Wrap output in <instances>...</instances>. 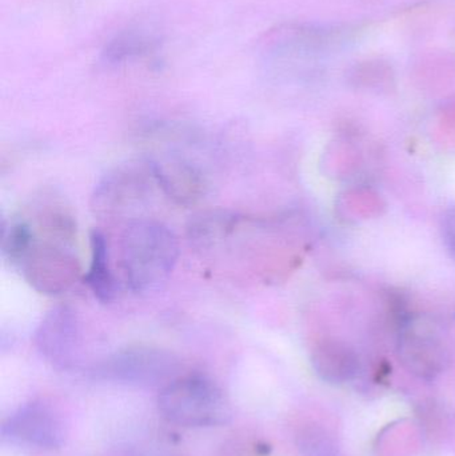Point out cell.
<instances>
[{"label": "cell", "instance_id": "cell-2", "mask_svg": "<svg viewBox=\"0 0 455 456\" xmlns=\"http://www.w3.org/2000/svg\"><path fill=\"white\" fill-rule=\"evenodd\" d=\"M160 414L182 428H215L232 417L222 388L202 374L179 375L162 387L158 398Z\"/></svg>", "mask_w": 455, "mask_h": 456}, {"label": "cell", "instance_id": "cell-11", "mask_svg": "<svg viewBox=\"0 0 455 456\" xmlns=\"http://www.w3.org/2000/svg\"><path fill=\"white\" fill-rule=\"evenodd\" d=\"M91 262L85 275V283L101 303L114 302L119 294V283L111 267L109 241L101 230L91 231Z\"/></svg>", "mask_w": 455, "mask_h": 456}, {"label": "cell", "instance_id": "cell-12", "mask_svg": "<svg viewBox=\"0 0 455 456\" xmlns=\"http://www.w3.org/2000/svg\"><path fill=\"white\" fill-rule=\"evenodd\" d=\"M242 222L243 218L229 211H206L192 216L187 233L192 246L208 251L223 244Z\"/></svg>", "mask_w": 455, "mask_h": 456}, {"label": "cell", "instance_id": "cell-6", "mask_svg": "<svg viewBox=\"0 0 455 456\" xmlns=\"http://www.w3.org/2000/svg\"><path fill=\"white\" fill-rule=\"evenodd\" d=\"M35 345L43 358L56 369H74L82 345L77 314L69 305L51 308L35 331Z\"/></svg>", "mask_w": 455, "mask_h": 456}, {"label": "cell", "instance_id": "cell-14", "mask_svg": "<svg viewBox=\"0 0 455 456\" xmlns=\"http://www.w3.org/2000/svg\"><path fill=\"white\" fill-rule=\"evenodd\" d=\"M443 238L446 248L455 259V205L451 206L443 216Z\"/></svg>", "mask_w": 455, "mask_h": 456}, {"label": "cell", "instance_id": "cell-1", "mask_svg": "<svg viewBox=\"0 0 455 456\" xmlns=\"http://www.w3.org/2000/svg\"><path fill=\"white\" fill-rule=\"evenodd\" d=\"M179 241L165 224L152 219L128 222L120 236L119 267L123 283L141 294L154 289L175 268Z\"/></svg>", "mask_w": 455, "mask_h": 456}, {"label": "cell", "instance_id": "cell-7", "mask_svg": "<svg viewBox=\"0 0 455 456\" xmlns=\"http://www.w3.org/2000/svg\"><path fill=\"white\" fill-rule=\"evenodd\" d=\"M2 434L11 441L53 450L63 444L64 426L50 403L32 401L5 420Z\"/></svg>", "mask_w": 455, "mask_h": 456}, {"label": "cell", "instance_id": "cell-10", "mask_svg": "<svg viewBox=\"0 0 455 456\" xmlns=\"http://www.w3.org/2000/svg\"><path fill=\"white\" fill-rule=\"evenodd\" d=\"M312 364L315 374L330 385H344L357 377L361 369L357 351L336 339H323L312 351Z\"/></svg>", "mask_w": 455, "mask_h": 456}, {"label": "cell", "instance_id": "cell-3", "mask_svg": "<svg viewBox=\"0 0 455 456\" xmlns=\"http://www.w3.org/2000/svg\"><path fill=\"white\" fill-rule=\"evenodd\" d=\"M158 187L149 159L128 160L115 166L98 183L91 195V210L103 221L139 219Z\"/></svg>", "mask_w": 455, "mask_h": 456}, {"label": "cell", "instance_id": "cell-4", "mask_svg": "<svg viewBox=\"0 0 455 456\" xmlns=\"http://www.w3.org/2000/svg\"><path fill=\"white\" fill-rule=\"evenodd\" d=\"M15 268L31 289L47 297L64 294L82 276V267L72 246L37 233Z\"/></svg>", "mask_w": 455, "mask_h": 456}, {"label": "cell", "instance_id": "cell-13", "mask_svg": "<svg viewBox=\"0 0 455 456\" xmlns=\"http://www.w3.org/2000/svg\"><path fill=\"white\" fill-rule=\"evenodd\" d=\"M393 71L389 64L382 61H368L355 66L352 80L358 87L385 88L393 85Z\"/></svg>", "mask_w": 455, "mask_h": 456}, {"label": "cell", "instance_id": "cell-5", "mask_svg": "<svg viewBox=\"0 0 455 456\" xmlns=\"http://www.w3.org/2000/svg\"><path fill=\"white\" fill-rule=\"evenodd\" d=\"M181 359L155 346H130L122 348L95 367L103 379L133 386H162L179 377Z\"/></svg>", "mask_w": 455, "mask_h": 456}, {"label": "cell", "instance_id": "cell-9", "mask_svg": "<svg viewBox=\"0 0 455 456\" xmlns=\"http://www.w3.org/2000/svg\"><path fill=\"white\" fill-rule=\"evenodd\" d=\"M158 189L175 205H197L205 197L207 183L197 165L179 154H165L149 159Z\"/></svg>", "mask_w": 455, "mask_h": 456}, {"label": "cell", "instance_id": "cell-8", "mask_svg": "<svg viewBox=\"0 0 455 456\" xmlns=\"http://www.w3.org/2000/svg\"><path fill=\"white\" fill-rule=\"evenodd\" d=\"M397 353L402 366L419 379H435L445 369L443 340L427 324L416 322L403 324Z\"/></svg>", "mask_w": 455, "mask_h": 456}]
</instances>
